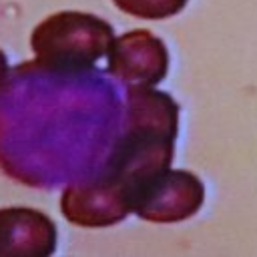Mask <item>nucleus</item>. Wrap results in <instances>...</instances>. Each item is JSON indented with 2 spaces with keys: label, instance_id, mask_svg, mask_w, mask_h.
Masks as SVG:
<instances>
[{
  "label": "nucleus",
  "instance_id": "nucleus-2",
  "mask_svg": "<svg viewBox=\"0 0 257 257\" xmlns=\"http://www.w3.org/2000/svg\"><path fill=\"white\" fill-rule=\"evenodd\" d=\"M60 211L80 227H106L133 213L124 189L104 175L68 185L60 199Z\"/></svg>",
  "mask_w": 257,
  "mask_h": 257
},
{
  "label": "nucleus",
  "instance_id": "nucleus-1",
  "mask_svg": "<svg viewBox=\"0 0 257 257\" xmlns=\"http://www.w3.org/2000/svg\"><path fill=\"white\" fill-rule=\"evenodd\" d=\"M112 32L108 22L92 14H52L30 36V46L36 54L34 62L42 68L62 72L92 70L94 62L108 54L114 42Z\"/></svg>",
  "mask_w": 257,
  "mask_h": 257
},
{
  "label": "nucleus",
  "instance_id": "nucleus-4",
  "mask_svg": "<svg viewBox=\"0 0 257 257\" xmlns=\"http://www.w3.org/2000/svg\"><path fill=\"white\" fill-rule=\"evenodd\" d=\"M56 227L40 211L28 207L0 209V257H50Z\"/></svg>",
  "mask_w": 257,
  "mask_h": 257
},
{
  "label": "nucleus",
  "instance_id": "nucleus-5",
  "mask_svg": "<svg viewBox=\"0 0 257 257\" xmlns=\"http://www.w3.org/2000/svg\"><path fill=\"white\" fill-rule=\"evenodd\" d=\"M122 12L133 14L137 18H169L177 12H181L187 4V0H112Z\"/></svg>",
  "mask_w": 257,
  "mask_h": 257
},
{
  "label": "nucleus",
  "instance_id": "nucleus-6",
  "mask_svg": "<svg viewBox=\"0 0 257 257\" xmlns=\"http://www.w3.org/2000/svg\"><path fill=\"white\" fill-rule=\"evenodd\" d=\"M8 74V60H6V56H4V52L0 50V86L6 82V76Z\"/></svg>",
  "mask_w": 257,
  "mask_h": 257
},
{
  "label": "nucleus",
  "instance_id": "nucleus-3",
  "mask_svg": "<svg viewBox=\"0 0 257 257\" xmlns=\"http://www.w3.org/2000/svg\"><path fill=\"white\" fill-rule=\"evenodd\" d=\"M163 40L149 30H133L114 38L108 50V72L128 86H153L167 72Z\"/></svg>",
  "mask_w": 257,
  "mask_h": 257
}]
</instances>
